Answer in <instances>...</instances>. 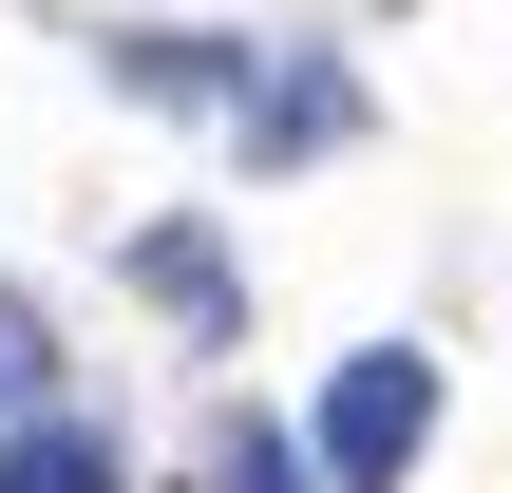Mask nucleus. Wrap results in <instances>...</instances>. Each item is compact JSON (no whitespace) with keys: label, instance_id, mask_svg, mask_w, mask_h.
Instances as JSON below:
<instances>
[{"label":"nucleus","instance_id":"nucleus-3","mask_svg":"<svg viewBox=\"0 0 512 493\" xmlns=\"http://www.w3.org/2000/svg\"><path fill=\"white\" fill-rule=\"evenodd\" d=\"M247 38H114V95H152V114H247Z\"/></svg>","mask_w":512,"mask_h":493},{"label":"nucleus","instance_id":"nucleus-1","mask_svg":"<svg viewBox=\"0 0 512 493\" xmlns=\"http://www.w3.org/2000/svg\"><path fill=\"white\" fill-rule=\"evenodd\" d=\"M304 456H323V493H399L437 456V361H418V342H361V361L323 380V437H304Z\"/></svg>","mask_w":512,"mask_h":493},{"label":"nucleus","instance_id":"nucleus-7","mask_svg":"<svg viewBox=\"0 0 512 493\" xmlns=\"http://www.w3.org/2000/svg\"><path fill=\"white\" fill-rule=\"evenodd\" d=\"M209 493H304V456H285L266 418H228V456H209Z\"/></svg>","mask_w":512,"mask_h":493},{"label":"nucleus","instance_id":"nucleus-5","mask_svg":"<svg viewBox=\"0 0 512 493\" xmlns=\"http://www.w3.org/2000/svg\"><path fill=\"white\" fill-rule=\"evenodd\" d=\"M0 493H133V456H114L95 418H57V399H38V418L0 437Z\"/></svg>","mask_w":512,"mask_h":493},{"label":"nucleus","instance_id":"nucleus-6","mask_svg":"<svg viewBox=\"0 0 512 493\" xmlns=\"http://www.w3.org/2000/svg\"><path fill=\"white\" fill-rule=\"evenodd\" d=\"M57 399V323H38V285H0V418H38Z\"/></svg>","mask_w":512,"mask_h":493},{"label":"nucleus","instance_id":"nucleus-2","mask_svg":"<svg viewBox=\"0 0 512 493\" xmlns=\"http://www.w3.org/2000/svg\"><path fill=\"white\" fill-rule=\"evenodd\" d=\"M228 133H247V171H304V152H342V133H361V76H342V57H266Z\"/></svg>","mask_w":512,"mask_h":493},{"label":"nucleus","instance_id":"nucleus-4","mask_svg":"<svg viewBox=\"0 0 512 493\" xmlns=\"http://www.w3.org/2000/svg\"><path fill=\"white\" fill-rule=\"evenodd\" d=\"M133 285H152L190 342H228V323H247V285H228V247H209V228H133Z\"/></svg>","mask_w":512,"mask_h":493}]
</instances>
